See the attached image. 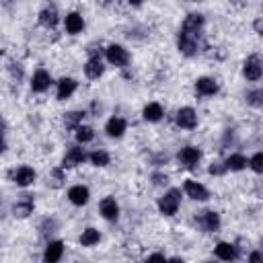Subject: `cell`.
<instances>
[{"label":"cell","instance_id":"obj_1","mask_svg":"<svg viewBox=\"0 0 263 263\" xmlns=\"http://www.w3.org/2000/svg\"><path fill=\"white\" fill-rule=\"evenodd\" d=\"M181 199H183V191H181L179 187H168V189L158 197L156 208H158V212H160L162 216L171 218V216H175V214L179 212Z\"/></svg>","mask_w":263,"mask_h":263},{"label":"cell","instance_id":"obj_2","mask_svg":"<svg viewBox=\"0 0 263 263\" xmlns=\"http://www.w3.org/2000/svg\"><path fill=\"white\" fill-rule=\"evenodd\" d=\"M177 49L185 58H195L201 51V35H193V33H187V31L179 29V33H177Z\"/></svg>","mask_w":263,"mask_h":263},{"label":"cell","instance_id":"obj_3","mask_svg":"<svg viewBox=\"0 0 263 263\" xmlns=\"http://www.w3.org/2000/svg\"><path fill=\"white\" fill-rule=\"evenodd\" d=\"M103 53H105V60H107V64L109 66H115V68H125L127 64H129V51L121 45V43H109L105 49H103Z\"/></svg>","mask_w":263,"mask_h":263},{"label":"cell","instance_id":"obj_4","mask_svg":"<svg viewBox=\"0 0 263 263\" xmlns=\"http://www.w3.org/2000/svg\"><path fill=\"white\" fill-rule=\"evenodd\" d=\"M201 156H203V152H201L199 146L187 144V146L179 148V152H177V162H179L181 168H189V171H191V168H195V166L199 164Z\"/></svg>","mask_w":263,"mask_h":263},{"label":"cell","instance_id":"obj_5","mask_svg":"<svg viewBox=\"0 0 263 263\" xmlns=\"http://www.w3.org/2000/svg\"><path fill=\"white\" fill-rule=\"evenodd\" d=\"M195 224L201 232H218L222 226V218L216 210H201L195 214Z\"/></svg>","mask_w":263,"mask_h":263},{"label":"cell","instance_id":"obj_6","mask_svg":"<svg viewBox=\"0 0 263 263\" xmlns=\"http://www.w3.org/2000/svg\"><path fill=\"white\" fill-rule=\"evenodd\" d=\"M242 76L247 82H259L263 76V62L259 53H251L247 55V60L242 62Z\"/></svg>","mask_w":263,"mask_h":263},{"label":"cell","instance_id":"obj_7","mask_svg":"<svg viewBox=\"0 0 263 263\" xmlns=\"http://www.w3.org/2000/svg\"><path fill=\"white\" fill-rule=\"evenodd\" d=\"M8 179H10L16 187H23V189H25V187H31V185L35 183L37 173H35L33 166H29V164H21V166L8 171Z\"/></svg>","mask_w":263,"mask_h":263},{"label":"cell","instance_id":"obj_8","mask_svg":"<svg viewBox=\"0 0 263 263\" xmlns=\"http://www.w3.org/2000/svg\"><path fill=\"white\" fill-rule=\"evenodd\" d=\"M51 84H53V78H51L49 70H45V68H37V70L31 74V80H29V88H31V92H35V95H43V92H47V90L51 88Z\"/></svg>","mask_w":263,"mask_h":263},{"label":"cell","instance_id":"obj_9","mask_svg":"<svg viewBox=\"0 0 263 263\" xmlns=\"http://www.w3.org/2000/svg\"><path fill=\"white\" fill-rule=\"evenodd\" d=\"M175 123H177V127H181V129H185V132L195 129V127H197V123H199L197 111H195L193 107H189V105L179 107V109H177V113H175Z\"/></svg>","mask_w":263,"mask_h":263},{"label":"cell","instance_id":"obj_10","mask_svg":"<svg viewBox=\"0 0 263 263\" xmlns=\"http://www.w3.org/2000/svg\"><path fill=\"white\" fill-rule=\"evenodd\" d=\"M181 191L189 199H193V201H208L210 199V189L201 181H197V179H185Z\"/></svg>","mask_w":263,"mask_h":263},{"label":"cell","instance_id":"obj_11","mask_svg":"<svg viewBox=\"0 0 263 263\" xmlns=\"http://www.w3.org/2000/svg\"><path fill=\"white\" fill-rule=\"evenodd\" d=\"M193 90L197 97H214L220 92V82L214 76H199L193 82Z\"/></svg>","mask_w":263,"mask_h":263},{"label":"cell","instance_id":"obj_12","mask_svg":"<svg viewBox=\"0 0 263 263\" xmlns=\"http://www.w3.org/2000/svg\"><path fill=\"white\" fill-rule=\"evenodd\" d=\"M84 162H86V150L82 148V144L68 146V150L64 152V158H62V166L64 168H74V166L84 164Z\"/></svg>","mask_w":263,"mask_h":263},{"label":"cell","instance_id":"obj_13","mask_svg":"<svg viewBox=\"0 0 263 263\" xmlns=\"http://www.w3.org/2000/svg\"><path fill=\"white\" fill-rule=\"evenodd\" d=\"M35 210V197L31 193H23L16 197V201L12 203V216L18 218V220H25L33 214Z\"/></svg>","mask_w":263,"mask_h":263},{"label":"cell","instance_id":"obj_14","mask_svg":"<svg viewBox=\"0 0 263 263\" xmlns=\"http://www.w3.org/2000/svg\"><path fill=\"white\" fill-rule=\"evenodd\" d=\"M99 214L107 222H117L119 220V214H121V208H119V203H117V199L113 195H105L99 201Z\"/></svg>","mask_w":263,"mask_h":263},{"label":"cell","instance_id":"obj_15","mask_svg":"<svg viewBox=\"0 0 263 263\" xmlns=\"http://www.w3.org/2000/svg\"><path fill=\"white\" fill-rule=\"evenodd\" d=\"M66 197H68V201H70L72 205L82 208V205H86V203L90 201V189H88L86 185H82V183H76V185L68 187Z\"/></svg>","mask_w":263,"mask_h":263},{"label":"cell","instance_id":"obj_16","mask_svg":"<svg viewBox=\"0 0 263 263\" xmlns=\"http://www.w3.org/2000/svg\"><path fill=\"white\" fill-rule=\"evenodd\" d=\"M76 90H78V80L72 76H62L55 82V99L58 101H68Z\"/></svg>","mask_w":263,"mask_h":263},{"label":"cell","instance_id":"obj_17","mask_svg":"<svg viewBox=\"0 0 263 263\" xmlns=\"http://www.w3.org/2000/svg\"><path fill=\"white\" fill-rule=\"evenodd\" d=\"M64 251H66V245L58 238H47L45 247H43V261L45 263H58L62 257H64Z\"/></svg>","mask_w":263,"mask_h":263},{"label":"cell","instance_id":"obj_18","mask_svg":"<svg viewBox=\"0 0 263 263\" xmlns=\"http://www.w3.org/2000/svg\"><path fill=\"white\" fill-rule=\"evenodd\" d=\"M82 70H84V76H86L88 80H99V78L105 74V62H103L101 55H90V58L84 62Z\"/></svg>","mask_w":263,"mask_h":263},{"label":"cell","instance_id":"obj_19","mask_svg":"<svg viewBox=\"0 0 263 263\" xmlns=\"http://www.w3.org/2000/svg\"><path fill=\"white\" fill-rule=\"evenodd\" d=\"M214 255L222 261H236L240 257V249L234 245V242H228V240H220L216 242L214 247Z\"/></svg>","mask_w":263,"mask_h":263},{"label":"cell","instance_id":"obj_20","mask_svg":"<svg viewBox=\"0 0 263 263\" xmlns=\"http://www.w3.org/2000/svg\"><path fill=\"white\" fill-rule=\"evenodd\" d=\"M37 21H39V25H41L43 29L53 31V29L58 27V23H60V12H58L55 6H43V8L39 10V14H37Z\"/></svg>","mask_w":263,"mask_h":263},{"label":"cell","instance_id":"obj_21","mask_svg":"<svg viewBox=\"0 0 263 263\" xmlns=\"http://www.w3.org/2000/svg\"><path fill=\"white\" fill-rule=\"evenodd\" d=\"M125 132H127V121H125L123 117L113 115V117L107 119V123H105V134H107L109 138L119 140V138L125 136Z\"/></svg>","mask_w":263,"mask_h":263},{"label":"cell","instance_id":"obj_22","mask_svg":"<svg viewBox=\"0 0 263 263\" xmlns=\"http://www.w3.org/2000/svg\"><path fill=\"white\" fill-rule=\"evenodd\" d=\"M203 25H205V16H203L201 12H189V14L183 18L181 31H187V33H193V35H201Z\"/></svg>","mask_w":263,"mask_h":263},{"label":"cell","instance_id":"obj_23","mask_svg":"<svg viewBox=\"0 0 263 263\" xmlns=\"http://www.w3.org/2000/svg\"><path fill=\"white\" fill-rule=\"evenodd\" d=\"M84 25H86L84 16L80 12H76V10H72V12H68L64 16V29H66L68 35H80L84 31Z\"/></svg>","mask_w":263,"mask_h":263},{"label":"cell","instance_id":"obj_24","mask_svg":"<svg viewBox=\"0 0 263 263\" xmlns=\"http://www.w3.org/2000/svg\"><path fill=\"white\" fill-rule=\"evenodd\" d=\"M222 162H224L226 173H240V171H245V168H247L249 158H247L242 152H230Z\"/></svg>","mask_w":263,"mask_h":263},{"label":"cell","instance_id":"obj_25","mask_svg":"<svg viewBox=\"0 0 263 263\" xmlns=\"http://www.w3.org/2000/svg\"><path fill=\"white\" fill-rule=\"evenodd\" d=\"M164 117V107L158 103V101H150L144 105L142 109V119L148 121V123H158L160 119Z\"/></svg>","mask_w":263,"mask_h":263},{"label":"cell","instance_id":"obj_26","mask_svg":"<svg viewBox=\"0 0 263 263\" xmlns=\"http://www.w3.org/2000/svg\"><path fill=\"white\" fill-rule=\"evenodd\" d=\"M84 117H86V111L84 109H72V111H66L62 115V123H64L66 129H72L74 132L84 121Z\"/></svg>","mask_w":263,"mask_h":263},{"label":"cell","instance_id":"obj_27","mask_svg":"<svg viewBox=\"0 0 263 263\" xmlns=\"http://www.w3.org/2000/svg\"><path fill=\"white\" fill-rule=\"evenodd\" d=\"M86 160L95 166V168H105L111 164V154L105 148H97L92 152H86Z\"/></svg>","mask_w":263,"mask_h":263},{"label":"cell","instance_id":"obj_28","mask_svg":"<svg viewBox=\"0 0 263 263\" xmlns=\"http://www.w3.org/2000/svg\"><path fill=\"white\" fill-rule=\"evenodd\" d=\"M78 242H80V247H86V249H90V247L99 245V242H101V230H99V228H95V226L84 228V230H82V234H80V238H78Z\"/></svg>","mask_w":263,"mask_h":263},{"label":"cell","instance_id":"obj_29","mask_svg":"<svg viewBox=\"0 0 263 263\" xmlns=\"http://www.w3.org/2000/svg\"><path fill=\"white\" fill-rule=\"evenodd\" d=\"M64 183H66V168L64 166H53L47 173V187L60 189V187H64Z\"/></svg>","mask_w":263,"mask_h":263},{"label":"cell","instance_id":"obj_30","mask_svg":"<svg viewBox=\"0 0 263 263\" xmlns=\"http://www.w3.org/2000/svg\"><path fill=\"white\" fill-rule=\"evenodd\" d=\"M74 140H76V144H90L92 140H95V127H90V125H84V123H80L76 129H74Z\"/></svg>","mask_w":263,"mask_h":263},{"label":"cell","instance_id":"obj_31","mask_svg":"<svg viewBox=\"0 0 263 263\" xmlns=\"http://www.w3.org/2000/svg\"><path fill=\"white\" fill-rule=\"evenodd\" d=\"M58 228H60V222L53 218V216H45L41 222H39V236H43V238H49L53 232H58Z\"/></svg>","mask_w":263,"mask_h":263},{"label":"cell","instance_id":"obj_32","mask_svg":"<svg viewBox=\"0 0 263 263\" xmlns=\"http://www.w3.org/2000/svg\"><path fill=\"white\" fill-rule=\"evenodd\" d=\"M245 99H247V105H249V107H253V109H261V105H263V90H261L259 86L249 88L247 95H245Z\"/></svg>","mask_w":263,"mask_h":263},{"label":"cell","instance_id":"obj_33","mask_svg":"<svg viewBox=\"0 0 263 263\" xmlns=\"http://www.w3.org/2000/svg\"><path fill=\"white\" fill-rule=\"evenodd\" d=\"M6 70H8V74H10V78H12V82H21L23 78H25V66L21 64V62H8V66H6Z\"/></svg>","mask_w":263,"mask_h":263},{"label":"cell","instance_id":"obj_34","mask_svg":"<svg viewBox=\"0 0 263 263\" xmlns=\"http://www.w3.org/2000/svg\"><path fill=\"white\" fill-rule=\"evenodd\" d=\"M247 168H251L255 175H261V173H263V152H261V150H257L253 156H249Z\"/></svg>","mask_w":263,"mask_h":263},{"label":"cell","instance_id":"obj_35","mask_svg":"<svg viewBox=\"0 0 263 263\" xmlns=\"http://www.w3.org/2000/svg\"><path fill=\"white\" fill-rule=\"evenodd\" d=\"M208 173H210V175H214V177H222V175L226 173L224 162H222V160H212V162H210V166H208Z\"/></svg>","mask_w":263,"mask_h":263},{"label":"cell","instance_id":"obj_36","mask_svg":"<svg viewBox=\"0 0 263 263\" xmlns=\"http://www.w3.org/2000/svg\"><path fill=\"white\" fill-rule=\"evenodd\" d=\"M152 185H156V187H166L168 185V175L166 173H162V171H156V173H152Z\"/></svg>","mask_w":263,"mask_h":263},{"label":"cell","instance_id":"obj_37","mask_svg":"<svg viewBox=\"0 0 263 263\" xmlns=\"http://www.w3.org/2000/svg\"><path fill=\"white\" fill-rule=\"evenodd\" d=\"M152 162H154V166H162V164H166L168 162V154H158V156H154L152 158Z\"/></svg>","mask_w":263,"mask_h":263},{"label":"cell","instance_id":"obj_38","mask_svg":"<svg viewBox=\"0 0 263 263\" xmlns=\"http://www.w3.org/2000/svg\"><path fill=\"white\" fill-rule=\"evenodd\" d=\"M247 261H251V263H257V261H263V253H261V251H253L251 255H247Z\"/></svg>","mask_w":263,"mask_h":263},{"label":"cell","instance_id":"obj_39","mask_svg":"<svg viewBox=\"0 0 263 263\" xmlns=\"http://www.w3.org/2000/svg\"><path fill=\"white\" fill-rule=\"evenodd\" d=\"M253 29H255V33H257V35H261V33H263V18H261V16H257V18L253 21Z\"/></svg>","mask_w":263,"mask_h":263},{"label":"cell","instance_id":"obj_40","mask_svg":"<svg viewBox=\"0 0 263 263\" xmlns=\"http://www.w3.org/2000/svg\"><path fill=\"white\" fill-rule=\"evenodd\" d=\"M146 259H148V261H164L166 255H164V253H150Z\"/></svg>","mask_w":263,"mask_h":263},{"label":"cell","instance_id":"obj_41","mask_svg":"<svg viewBox=\"0 0 263 263\" xmlns=\"http://www.w3.org/2000/svg\"><path fill=\"white\" fill-rule=\"evenodd\" d=\"M101 109H103V107H101V103L92 101V105H90V113H92V115H99V113H101Z\"/></svg>","mask_w":263,"mask_h":263},{"label":"cell","instance_id":"obj_42","mask_svg":"<svg viewBox=\"0 0 263 263\" xmlns=\"http://www.w3.org/2000/svg\"><path fill=\"white\" fill-rule=\"evenodd\" d=\"M6 152V138H4V132H0V154Z\"/></svg>","mask_w":263,"mask_h":263},{"label":"cell","instance_id":"obj_43","mask_svg":"<svg viewBox=\"0 0 263 263\" xmlns=\"http://www.w3.org/2000/svg\"><path fill=\"white\" fill-rule=\"evenodd\" d=\"M127 4H129V6H134V8H138V6H142V4H144V0H127Z\"/></svg>","mask_w":263,"mask_h":263},{"label":"cell","instance_id":"obj_44","mask_svg":"<svg viewBox=\"0 0 263 263\" xmlns=\"http://www.w3.org/2000/svg\"><path fill=\"white\" fill-rule=\"evenodd\" d=\"M6 129V119H4V115L0 113V132H4Z\"/></svg>","mask_w":263,"mask_h":263},{"label":"cell","instance_id":"obj_45","mask_svg":"<svg viewBox=\"0 0 263 263\" xmlns=\"http://www.w3.org/2000/svg\"><path fill=\"white\" fill-rule=\"evenodd\" d=\"M191 2H203V0H191Z\"/></svg>","mask_w":263,"mask_h":263}]
</instances>
